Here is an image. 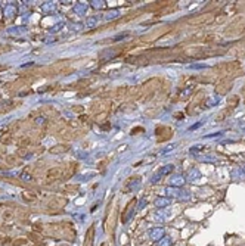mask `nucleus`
<instances>
[{"label": "nucleus", "instance_id": "nucleus-14", "mask_svg": "<svg viewBox=\"0 0 245 246\" xmlns=\"http://www.w3.org/2000/svg\"><path fill=\"white\" fill-rule=\"evenodd\" d=\"M93 81H95V78H84V80L77 81V83L71 84V86H73V89H83V87H89Z\"/></svg>", "mask_w": 245, "mask_h": 246}, {"label": "nucleus", "instance_id": "nucleus-23", "mask_svg": "<svg viewBox=\"0 0 245 246\" xmlns=\"http://www.w3.org/2000/svg\"><path fill=\"white\" fill-rule=\"evenodd\" d=\"M65 192H70V193H75L78 190V184H67L65 187Z\"/></svg>", "mask_w": 245, "mask_h": 246}, {"label": "nucleus", "instance_id": "nucleus-20", "mask_svg": "<svg viewBox=\"0 0 245 246\" xmlns=\"http://www.w3.org/2000/svg\"><path fill=\"white\" fill-rule=\"evenodd\" d=\"M28 243V239H25V237H18V239H15V240L12 242V246H25Z\"/></svg>", "mask_w": 245, "mask_h": 246}, {"label": "nucleus", "instance_id": "nucleus-19", "mask_svg": "<svg viewBox=\"0 0 245 246\" xmlns=\"http://www.w3.org/2000/svg\"><path fill=\"white\" fill-rule=\"evenodd\" d=\"M108 115H109V111L99 112V114H98V115L95 117V121H96V123H103L106 118H108Z\"/></svg>", "mask_w": 245, "mask_h": 246}, {"label": "nucleus", "instance_id": "nucleus-38", "mask_svg": "<svg viewBox=\"0 0 245 246\" xmlns=\"http://www.w3.org/2000/svg\"><path fill=\"white\" fill-rule=\"evenodd\" d=\"M6 69H7L6 65H0V71H6Z\"/></svg>", "mask_w": 245, "mask_h": 246}, {"label": "nucleus", "instance_id": "nucleus-3", "mask_svg": "<svg viewBox=\"0 0 245 246\" xmlns=\"http://www.w3.org/2000/svg\"><path fill=\"white\" fill-rule=\"evenodd\" d=\"M213 21H214V15H211V13H201V15L189 18L186 22L189 24V25H194V27H199V25L211 24Z\"/></svg>", "mask_w": 245, "mask_h": 246}, {"label": "nucleus", "instance_id": "nucleus-35", "mask_svg": "<svg viewBox=\"0 0 245 246\" xmlns=\"http://www.w3.org/2000/svg\"><path fill=\"white\" fill-rule=\"evenodd\" d=\"M137 131H143V128H140V127L139 128H133L132 130V134H137Z\"/></svg>", "mask_w": 245, "mask_h": 246}, {"label": "nucleus", "instance_id": "nucleus-1", "mask_svg": "<svg viewBox=\"0 0 245 246\" xmlns=\"http://www.w3.org/2000/svg\"><path fill=\"white\" fill-rule=\"evenodd\" d=\"M158 84H160V80L156 78H151L148 81H145L143 84H140V100L142 102L151 100L154 97V95H155L156 89H158Z\"/></svg>", "mask_w": 245, "mask_h": 246}, {"label": "nucleus", "instance_id": "nucleus-7", "mask_svg": "<svg viewBox=\"0 0 245 246\" xmlns=\"http://www.w3.org/2000/svg\"><path fill=\"white\" fill-rule=\"evenodd\" d=\"M62 175V169L61 168H49L47 171H46V184H50V183H53L56 180L59 179Z\"/></svg>", "mask_w": 245, "mask_h": 246}, {"label": "nucleus", "instance_id": "nucleus-37", "mask_svg": "<svg viewBox=\"0 0 245 246\" xmlns=\"http://www.w3.org/2000/svg\"><path fill=\"white\" fill-rule=\"evenodd\" d=\"M241 95H242V97H244V100H245V86L242 87V90H241Z\"/></svg>", "mask_w": 245, "mask_h": 246}, {"label": "nucleus", "instance_id": "nucleus-4", "mask_svg": "<svg viewBox=\"0 0 245 246\" xmlns=\"http://www.w3.org/2000/svg\"><path fill=\"white\" fill-rule=\"evenodd\" d=\"M155 131H156V137H158V143L166 142L173 136V130L170 127H167V125H158Z\"/></svg>", "mask_w": 245, "mask_h": 246}, {"label": "nucleus", "instance_id": "nucleus-10", "mask_svg": "<svg viewBox=\"0 0 245 246\" xmlns=\"http://www.w3.org/2000/svg\"><path fill=\"white\" fill-rule=\"evenodd\" d=\"M134 205H136V199L133 197L132 201L128 202V205L126 207V209H124V212H122V215H121V221H122V223H126V221L128 220V214H130L132 211H133Z\"/></svg>", "mask_w": 245, "mask_h": 246}, {"label": "nucleus", "instance_id": "nucleus-29", "mask_svg": "<svg viewBox=\"0 0 245 246\" xmlns=\"http://www.w3.org/2000/svg\"><path fill=\"white\" fill-rule=\"evenodd\" d=\"M173 171V165H167V167H164L161 169V174H168Z\"/></svg>", "mask_w": 245, "mask_h": 246}, {"label": "nucleus", "instance_id": "nucleus-17", "mask_svg": "<svg viewBox=\"0 0 245 246\" xmlns=\"http://www.w3.org/2000/svg\"><path fill=\"white\" fill-rule=\"evenodd\" d=\"M22 199L25 202H28V203H31V202H36V199H37V195H36L34 192L25 190V192H22Z\"/></svg>", "mask_w": 245, "mask_h": 246}, {"label": "nucleus", "instance_id": "nucleus-8", "mask_svg": "<svg viewBox=\"0 0 245 246\" xmlns=\"http://www.w3.org/2000/svg\"><path fill=\"white\" fill-rule=\"evenodd\" d=\"M93 242H95V224L90 225L89 229H87V231H86L83 246H93Z\"/></svg>", "mask_w": 245, "mask_h": 246}, {"label": "nucleus", "instance_id": "nucleus-39", "mask_svg": "<svg viewBox=\"0 0 245 246\" xmlns=\"http://www.w3.org/2000/svg\"><path fill=\"white\" fill-rule=\"evenodd\" d=\"M61 246H70V245H61Z\"/></svg>", "mask_w": 245, "mask_h": 246}, {"label": "nucleus", "instance_id": "nucleus-22", "mask_svg": "<svg viewBox=\"0 0 245 246\" xmlns=\"http://www.w3.org/2000/svg\"><path fill=\"white\" fill-rule=\"evenodd\" d=\"M238 102H239V97H238V96H232V97H229V100H228V106L235 108L236 105H238Z\"/></svg>", "mask_w": 245, "mask_h": 246}, {"label": "nucleus", "instance_id": "nucleus-34", "mask_svg": "<svg viewBox=\"0 0 245 246\" xmlns=\"http://www.w3.org/2000/svg\"><path fill=\"white\" fill-rule=\"evenodd\" d=\"M108 161H109V159H105V161H102L100 164H98V168H103L106 164H108Z\"/></svg>", "mask_w": 245, "mask_h": 246}, {"label": "nucleus", "instance_id": "nucleus-31", "mask_svg": "<svg viewBox=\"0 0 245 246\" xmlns=\"http://www.w3.org/2000/svg\"><path fill=\"white\" fill-rule=\"evenodd\" d=\"M84 108L83 106H80V105H77V106H73V112H77V114H81L83 112Z\"/></svg>", "mask_w": 245, "mask_h": 246}, {"label": "nucleus", "instance_id": "nucleus-32", "mask_svg": "<svg viewBox=\"0 0 245 246\" xmlns=\"http://www.w3.org/2000/svg\"><path fill=\"white\" fill-rule=\"evenodd\" d=\"M33 231H43V229H41V225H39V224H36V225H33Z\"/></svg>", "mask_w": 245, "mask_h": 246}, {"label": "nucleus", "instance_id": "nucleus-2", "mask_svg": "<svg viewBox=\"0 0 245 246\" xmlns=\"http://www.w3.org/2000/svg\"><path fill=\"white\" fill-rule=\"evenodd\" d=\"M239 68H241V62L233 61V62H224V63H222V65H219V67L214 68V71H216L219 75H224V77H228L229 74L236 72Z\"/></svg>", "mask_w": 245, "mask_h": 246}, {"label": "nucleus", "instance_id": "nucleus-26", "mask_svg": "<svg viewBox=\"0 0 245 246\" xmlns=\"http://www.w3.org/2000/svg\"><path fill=\"white\" fill-rule=\"evenodd\" d=\"M19 145H21V147H28V146L31 145V139H28V137H24V139H21Z\"/></svg>", "mask_w": 245, "mask_h": 246}, {"label": "nucleus", "instance_id": "nucleus-24", "mask_svg": "<svg viewBox=\"0 0 245 246\" xmlns=\"http://www.w3.org/2000/svg\"><path fill=\"white\" fill-rule=\"evenodd\" d=\"M133 109H136V105H134V103H127V105L121 106V111L122 112H132Z\"/></svg>", "mask_w": 245, "mask_h": 246}, {"label": "nucleus", "instance_id": "nucleus-11", "mask_svg": "<svg viewBox=\"0 0 245 246\" xmlns=\"http://www.w3.org/2000/svg\"><path fill=\"white\" fill-rule=\"evenodd\" d=\"M127 91H128V87L127 86H118L117 89H115V91H114V97L115 99H122V97H126L127 96Z\"/></svg>", "mask_w": 245, "mask_h": 246}, {"label": "nucleus", "instance_id": "nucleus-18", "mask_svg": "<svg viewBox=\"0 0 245 246\" xmlns=\"http://www.w3.org/2000/svg\"><path fill=\"white\" fill-rule=\"evenodd\" d=\"M12 142H13V136L11 133H5V134L0 136V143L2 145H12Z\"/></svg>", "mask_w": 245, "mask_h": 246}, {"label": "nucleus", "instance_id": "nucleus-12", "mask_svg": "<svg viewBox=\"0 0 245 246\" xmlns=\"http://www.w3.org/2000/svg\"><path fill=\"white\" fill-rule=\"evenodd\" d=\"M127 97L130 99V100H134V99H139L140 100V86H136V87L128 89Z\"/></svg>", "mask_w": 245, "mask_h": 246}, {"label": "nucleus", "instance_id": "nucleus-5", "mask_svg": "<svg viewBox=\"0 0 245 246\" xmlns=\"http://www.w3.org/2000/svg\"><path fill=\"white\" fill-rule=\"evenodd\" d=\"M230 89H232V80H229V77H223L216 86V91L219 95H226Z\"/></svg>", "mask_w": 245, "mask_h": 246}, {"label": "nucleus", "instance_id": "nucleus-36", "mask_svg": "<svg viewBox=\"0 0 245 246\" xmlns=\"http://www.w3.org/2000/svg\"><path fill=\"white\" fill-rule=\"evenodd\" d=\"M30 237H31V240H33V242H39L40 240V239L36 234H30Z\"/></svg>", "mask_w": 245, "mask_h": 246}, {"label": "nucleus", "instance_id": "nucleus-16", "mask_svg": "<svg viewBox=\"0 0 245 246\" xmlns=\"http://www.w3.org/2000/svg\"><path fill=\"white\" fill-rule=\"evenodd\" d=\"M58 137L59 139H62V140H73L74 137H75V134H74L71 130H61L59 131V134H58Z\"/></svg>", "mask_w": 245, "mask_h": 246}, {"label": "nucleus", "instance_id": "nucleus-15", "mask_svg": "<svg viewBox=\"0 0 245 246\" xmlns=\"http://www.w3.org/2000/svg\"><path fill=\"white\" fill-rule=\"evenodd\" d=\"M232 112H233V108L232 106H228L226 109H223L220 114L217 115V118H216V121H219V123H222V121H224L226 118L229 117V115H232Z\"/></svg>", "mask_w": 245, "mask_h": 246}, {"label": "nucleus", "instance_id": "nucleus-28", "mask_svg": "<svg viewBox=\"0 0 245 246\" xmlns=\"http://www.w3.org/2000/svg\"><path fill=\"white\" fill-rule=\"evenodd\" d=\"M12 218H13V211L7 209V211L3 212V220H12Z\"/></svg>", "mask_w": 245, "mask_h": 246}, {"label": "nucleus", "instance_id": "nucleus-33", "mask_svg": "<svg viewBox=\"0 0 245 246\" xmlns=\"http://www.w3.org/2000/svg\"><path fill=\"white\" fill-rule=\"evenodd\" d=\"M224 19H226V16H224V15H222L220 18H216L214 21H216L217 24H222V22H224Z\"/></svg>", "mask_w": 245, "mask_h": 246}, {"label": "nucleus", "instance_id": "nucleus-30", "mask_svg": "<svg viewBox=\"0 0 245 246\" xmlns=\"http://www.w3.org/2000/svg\"><path fill=\"white\" fill-rule=\"evenodd\" d=\"M67 125L70 127V128H77V127L80 125V124H78V121H68Z\"/></svg>", "mask_w": 245, "mask_h": 246}, {"label": "nucleus", "instance_id": "nucleus-9", "mask_svg": "<svg viewBox=\"0 0 245 246\" xmlns=\"http://www.w3.org/2000/svg\"><path fill=\"white\" fill-rule=\"evenodd\" d=\"M49 208L52 209H61L64 205H65V199L62 196H52V199L49 201Z\"/></svg>", "mask_w": 245, "mask_h": 246}, {"label": "nucleus", "instance_id": "nucleus-13", "mask_svg": "<svg viewBox=\"0 0 245 246\" xmlns=\"http://www.w3.org/2000/svg\"><path fill=\"white\" fill-rule=\"evenodd\" d=\"M70 151V145H56L53 147H50L49 152L52 155H58V153H64V152Z\"/></svg>", "mask_w": 245, "mask_h": 246}, {"label": "nucleus", "instance_id": "nucleus-6", "mask_svg": "<svg viewBox=\"0 0 245 246\" xmlns=\"http://www.w3.org/2000/svg\"><path fill=\"white\" fill-rule=\"evenodd\" d=\"M170 28H162V30H155V31H152V33L146 34V35H143L142 39H140V43H148V41H152V40H156L160 39V37H162L164 34L167 33Z\"/></svg>", "mask_w": 245, "mask_h": 246}, {"label": "nucleus", "instance_id": "nucleus-25", "mask_svg": "<svg viewBox=\"0 0 245 246\" xmlns=\"http://www.w3.org/2000/svg\"><path fill=\"white\" fill-rule=\"evenodd\" d=\"M6 162L9 164V165H17L18 159H17V156H13V155H7V156H6Z\"/></svg>", "mask_w": 245, "mask_h": 246}, {"label": "nucleus", "instance_id": "nucleus-27", "mask_svg": "<svg viewBox=\"0 0 245 246\" xmlns=\"http://www.w3.org/2000/svg\"><path fill=\"white\" fill-rule=\"evenodd\" d=\"M17 153H18V155H19L21 158H24L25 155H28V147H19V149L17 151Z\"/></svg>", "mask_w": 245, "mask_h": 246}, {"label": "nucleus", "instance_id": "nucleus-21", "mask_svg": "<svg viewBox=\"0 0 245 246\" xmlns=\"http://www.w3.org/2000/svg\"><path fill=\"white\" fill-rule=\"evenodd\" d=\"M192 91H194V87H188V89H185L182 93H180V97L182 99H188L190 95H192Z\"/></svg>", "mask_w": 245, "mask_h": 246}]
</instances>
